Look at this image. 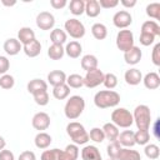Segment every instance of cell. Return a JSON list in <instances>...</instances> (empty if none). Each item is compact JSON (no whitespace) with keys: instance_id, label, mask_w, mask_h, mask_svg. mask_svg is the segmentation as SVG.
Wrapping results in <instances>:
<instances>
[{"instance_id":"cell-1","label":"cell","mask_w":160,"mask_h":160,"mask_svg":"<svg viewBox=\"0 0 160 160\" xmlns=\"http://www.w3.org/2000/svg\"><path fill=\"white\" fill-rule=\"evenodd\" d=\"M120 102V95L114 90H101L94 96V104L99 109L115 108Z\"/></svg>"},{"instance_id":"cell-2","label":"cell","mask_w":160,"mask_h":160,"mask_svg":"<svg viewBox=\"0 0 160 160\" xmlns=\"http://www.w3.org/2000/svg\"><path fill=\"white\" fill-rule=\"evenodd\" d=\"M84 109H85L84 98L80 95H72L68 99V101L64 106V112L69 120H75L82 114Z\"/></svg>"},{"instance_id":"cell-3","label":"cell","mask_w":160,"mask_h":160,"mask_svg":"<svg viewBox=\"0 0 160 160\" xmlns=\"http://www.w3.org/2000/svg\"><path fill=\"white\" fill-rule=\"evenodd\" d=\"M66 132L75 145H84L89 141V134L84 125L78 121H71L66 125Z\"/></svg>"},{"instance_id":"cell-4","label":"cell","mask_w":160,"mask_h":160,"mask_svg":"<svg viewBox=\"0 0 160 160\" xmlns=\"http://www.w3.org/2000/svg\"><path fill=\"white\" fill-rule=\"evenodd\" d=\"M134 122L136 124L138 130H149L151 125V112L148 105H138L132 114Z\"/></svg>"},{"instance_id":"cell-5","label":"cell","mask_w":160,"mask_h":160,"mask_svg":"<svg viewBox=\"0 0 160 160\" xmlns=\"http://www.w3.org/2000/svg\"><path fill=\"white\" fill-rule=\"evenodd\" d=\"M111 122L118 128L128 129L134 124L132 114L125 108H118L111 112Z\"/></svg>"},{"instance_id":"cell-6","label":"cell","mask_w":160,"mask_h":160,"mask_svg":"<svg viewBox=\"0 0 160 160\" xmlns=\"http://www.w3.org/2000/svg\"><path fill=\"white\" fill-rule=\"evenodd\" d=\"M64 28H65V32L68 35H70L72 39H81L85 35L84 24L80 20L75 19V18L68 19L65 21V24H64Z\"/></svg>"},{"instance_id":"cell-7","label":"cell","mask_w":160,"mask_h":160,"mask_svg":"<svg viewBox=\"0 0 160 160\" xmlns=\"http://www.w3.org/2000/svg\"><path fill=\"white\" fill-rule=\"evenodd\" d=\"M116 46L120 51L126 52L134 46V34L131 30H120L116 35Z\"/></svg>"},{"instance_id":"cell-8","label":"cell","mask_w":160,"mask_h":160,"mask_svg":"<svg viewBox=\"0 0 160 160\" xmlns=\"http://www.w3.org/2000/svg\"><path fill=\"white\" fill-rule=\"evenodd\" d=\"M104 75L105 74L100 69H94V70L88 71L84 76V86H86L89 89H94V88L99 86L104 81Z\"/></svg>"},{"instance_id":"cell-9","label":"cell","mask_w":160,"mask_h":160,"mask_svg":"<svg viewBox=\"0 0 160 160\" xmlns=\"http://www.w3.org/2000/svg\"><path fill=\"white\" fill-rule=\"evenodd\" d=\"M132 22V16L129 11L126 10H120V11H116L112 16V24L118 28V29H126L128 26H130Z\"/></svg>"},{"instance_id":"cell-10","label":"cell","mask_w":160,"mask_h":160,"mask_svg":"<svg viewBox=\"0 0 160 160\" xmlns=\"http://www.w3.org/2000/svg\"><path fill=\"white\" fill-rule=\"evenodd\" d=\"M55 25V18L49 11H41L36 16V26L40 30H51Z\"/></svg>"},{"instance_id":"cell-11","label":"cell","mask_w":160,"mask_h":160,"mask_svg":"<svg viewBox=\"0 0 160 160\" xmlns=\"http://www.w3.org/2000/svg\"><path fill=\"white\" fill-rule=\"evenodd\" d=\"M31 125L35 130H39V132L44 131L50 126V116L44 111H39L32 116Z\"/></svg>"},{"instance_id":"cell-12","label":"cell","mask_w":160,"mask_h":160,"mask_svg":"<svg viewBox=\"0 0 160 160\" xmlns=\"http://www.w3.org/2000/svg\"><path fill=\"white\" fill-rule=\"evenodd\" d=\"M141 56H142V52H141L140 48H138L135 45L130 50H128L126 52H124V60L129 65H136V64H139L140 60H141Z\"/></svg>"},{"instance_id":"cell-13","label":"cell","mask_w":160,"mask_h":160,"mask_svg":"<svg viewBox=\"0 0 160 160\" xmlns=\"http://www.w3.org/2000/svg\"><path fill=\"white\" fill-rule=\"evenodd\" d=\"M124 79H125L128 85L135 86V85H139L140 81H142V75H141V71L139 69L132 68V69H129V70L125 71Z\"/></svg>"},{"instance_id":"cell-14","label":"cell","mask_w":160,"mask_h":160,"mask_svg":"<svg viewBox=\"0 0 160 160\" xmlns=\"http://www.w3.org/2000/svg\"><path fill=\"white\" fill-rule=\"evenodd\" d=\"M82 160H102L100 150L94 145H86L81 150Z\"/></svg>"},{"instance_id":"cell-15","label":"cell","mask_w":160,"mask_h":160,"mask_svg":"<svg viewBox=\"0 0 160 160\" xmlns=\"http://www.w3.org/2000/svg\"><path fill=\"white\" fill-rule=\"evenodd\" d=\"M2 48H4L5 52H6L8 55H10V56L18 55V54L20 52V50L22 49L21 44H20V42H19V40H18V39H15V38H10V39L5 40V42H4Z\"/></svg>"},{"instance_id":"cell-16","label":"cell","mask_w":160,"mask_h":160,"mask_svg":"<svg viewBox=\"0 0 160 160\" xmlns=\"http://www.w3.org/2000/svg\"><path fill=\"white\" fill-rule=\"evenodd\" d=\"M79 148L75 144H70L65 148V150H60L58 160H78Z\"/></svg>"},{"instance_id":"cell-17","label":"cell","mask_w":160,"mask_h":160,"mask_svg":"<svg viewBox=\"0 0 160 160\" xmlns=\"http://www.w3.org/2000/svg\"><path fill=\"white\" fill-rule=\"evenodd\" d=\"M18 40L19 42L24 46L29 42H31L32 40H35V32L31 28H28V26H24V28H20V30L18 31Z\"/></svg>"},{"instance_id":"cell-18","label":"cell","mask_w":160,"mask_h":160,"mask_svg":"<svg viewBox=\"0 0 160 160\" xmlns=\"http://www.w3.org/2000/svg\"><path fill=\"white\" fill-rule=\"evenodd\" d=\"M65 81H66V74L61 70H52L48 74V82L52 88L61 85V84H65Z\"/></svg>"},{"instance_id":"cell-19","label":"cell","mask_w":160,"mask_h":160,"mask_svg":"<svg viewBox=\"0 0 160 160\" xmlns=\"http://www.w3.org/2000/svg\"><path fill=\"white\" fill-rule=\"evenodd\" d=\"M64 49H65V54H66L69 58H71V59H78V58L81 55V52H82V46H81V44H80L79 41H76V40L68 42Z\"/></svg>"},{"instance_id":"cell-20","label":"cell","mask_w":160,"mask_h":160,"mask_svg":"<svg viewBox=\"0 0 160 160\" xmlns=\"http://www.w3.org/2000/svg\"><path fill=\"white\" fill-rule=\"evenodd\" d=\"M142 82H144V86L149 90H155L160 86V76L151 71V72H148L144 78H142Z\"/></svg>"},{"instance_id":"cell-21","label":"cell","mask_w":160,"mask_h":160,"mask_svg":"<svg viewBox=\"0 0 160 160\" xmlns=\"http://www.w3.org/2000/svg\"><path fill=\"white\" fill-rule=\"evenodd\" d=\"M22 51H24L25 55L29 56V58H36V56L40 55V52H41V44H40L39 40L35 39V40H32L31 42L24 45V46H22Z\"/></svg>"},{"instance_id":"cell-22","label":"cell","mask_w":160,"mask_h":160,"mask_svg":"<svg viewBox=\"0 0 160 160\" xmlns=\"http://www.w3.org/2000/svg\"><path fill=\"white\" fill-rule=\"evenodd\" d=\"M118 141L121 146L124 148H132L135 145V140H134V131L132 130H124L122 132L119 134L118 136Z\"/></svg>"},{"instance_id":"cell-23","label":"cell","mask_w":160,"mask_h":160,"mask_svg":"<svg viewBox=\"0 0 160 160\" xmlns=\"http://www.w3.org/2000/svg\"><path fill=\"white\" fill-rule=\"evenodd\" d=\"M101 129L104 131L105 139H108L110 142L118 140V136L120 132H119V128L116 125H114L112 122H106V124H104V126Z\"/></svg>"},{"instance_id":"cell-24","label":"cell","mask_w":160,"mask_h":160,"mask_svg":"<svg viewBox=\"0 0 160 160\" xmlns=\"http://www.w3.org/2000/svg\"><path fill=\"white\" fill-rule=\"evenodd\" d=\"M51 141H52L51 136H50L48 132H45V131L38 132L36 136H35V139H34L35 146H36L38 149H48V148L50 146Z\"/></svg>"},{"instance_id":"cell-25","label":"cell","mask_w":160,"mask_h":160,"mask_svg":"<svg viewBox=\"0 0 160 160\" xmlns=\"http://www.w3.org/2000/svg\"><path fill=\"white\" fill-rule=\"evenodd\" d=\"M81 68L86 72L94 69H98V58L92 54H86L81 58Z\"/></svg>"},{"instance_id":"cell-26","label":"cell","mask_w":160,"mask_h":160,"mask_svg":"<svg viewBox=\"0 0 160 160\" xmlns=\"http://www.w3.org/2000/svg\"><path fill=\"white\" fill-rule=\"evenodd\" d=\"M101 8L98 0H88L85 1V14L89 18H96L100 15Z\"/></svg>"},{"instance_id":"cell-27","label":"cell","mask_w":160,"mask_h":160,"mask_svg":"<svg viewBox=\"0 0 160 160\" xmlns=\"http://www.w3.org/2000/svg\"><path fill=\"white\" fill-rule=\"evenodd\" d=\"M116 160H141V155L139 151L130 148H121Z\"/></svg>"},{"instance_id":"cell-28","label":"cell","mask_w":160,"mask_h":160,"mask_svg":"<svg viewBox=\"0 0 160 160\" xmlns=\"http://www.w3.org/2000/svg\"><path fill=\"white\" fill-rule=\"evenodd\" d=\"M141 32H146V34H151L155 38L160 35V26L156 21L154 20H148L145 22H142L141 25Z\"/></svg>"},{"instance_id":"cell-29","label":"cell","mask_w":160,"mask_h":160,"mask_svg":"<svg viewBox=\"0 0 160 160\" xmlns=\"http://www.w3.org/2000/svg\"><path fill=\"white\" fill-rule=\"evenodd\" d=\"M50 40L52 44L56 45H64L68 40V34L65 32V30L61 29H54L50 32Z\"/></svg>"},{"instance_id":"cell-30","label":"cell","mask_w":160,"mask_h":160,"mask_svg":"<svg viewBox=\"0 0 160 160\" xmlns=\"http://www.w3.org/2000/svg\"><path fill=\"white\" fill-rule=\"evenodd\" d=\"M26 89L30 94H34V92H38L41 90H48V82H45L41 79H32L28 82Z\"/></svg>"},{"instance_id":"cell-31","label":"cell","mask_w":160,"mask_h":160,"mask_svg":"<svg viewBox=\"0 0 160 160\" xmlns=\"http://www.w3.org/2000/svg\"><path fill=\"white\" fill-rule=\"evenodd\" d=\"M91 34L96 40H104L108 36V28L101 22H95L91 26Z\"/></svg>"},{"instance_id":"cell-32","label":"cell","mask_w":160,"mask_h":160,"mask_svg":"<svg viewBox=\"0 0 160 160\" xmlns=\"http://www.w3.org/2000/svg\"><path fill=\"white\" fill-rule=\"evenodd\" d=\"M64 54H65V49L62 45L51 44V46H49V49H48V56L51 60H60V59H62Z\"/></svg>"},{"instance_id":"cell-33","label":"cell","mask_w":160,"mask_h":160,"mask_svg":"<svg viewBox=\"0 0 160 160\" xmlns=\"http://www.w3.org/2000/svg\"><path fill=\"white\" fill-rule=\"evenodd\" d=\"M69 95H70V88L66 84L58 85L52 89V96L56 100H65Z\"/></svg>"},{"instance_id":"cell-34","label":"cell","mask_w":160,"mask_h":160,"mask_svg":"<svg viewBox=\"0 0 160 160\" xmlns=\"http://www.w3.org/2000/svg\"><path fill=\"white\" fill-rule=\"evenodd\" d=\"M65 84L69 86V88H72V89H79L81 86H84V78L79 74H70L69 76H66V81Z\"/></svg>"},{"instance_id":"cell-35","label":"cell","mask_w":160,"mask_h":160,"mask_svg":"<svg viewBox=\"0 0 160 160\" xmlns=\"http://www.w3.org/2000/svg\"><path fill=\"white\" fill-rule=\"evenodd\" d=\"M69 10L72 15H81L85 12V1L84 0H71L69 4Z\"/></svg>"},{"instance_id":"cell-36","label":"cell","mask_w":160,"mask_h":160,"mask_svg":"<svg viewBox=\"0 0 160 160\" xmlns=\"http://www.w3.org/2000/svg\"><path fill=\"white\" fill-rule=\"evenodd\" d=\"M134 140L138 145H146L150 141V134L149 130H138L134 132Z\"/></svg>"},{"instance_id":"cell-37","label":"cell","mask_w":160,"mask_h":160,"mask_svg":"<svg viewBox=\"0 0 160 160\" xmlns=\"http://www.w3.org/2000/svg\"><path fill=\"white\" fill-rule=\"evenodd\" d=\"M144 152L146 155L148 159L150 160H156L160 155V149L156 144H146L145 145V149H144Z\"/></svg>"},{"instance_id":"cell-38","label":"cell","mask_w":160,"mask_h":160,"mask_svg":"<svg viewBox=\"0 0 160 160\" xmlns=\"http://www.w3.org/2000/svg\"><path fill=\"white\" fill-rule=\"evenodd\" d=\"M121 148H122V146L119 144L118 140H116V141H111V142L108 145V148H106V152H108V155H109V159L116 160L118 156H119V152H120Z\"/></svg>"},{"instance_id":"cell-39","label":"cell","mask_w":160,"mask_h":160,"mask_svg":"<svg viewBox=\"0 0 160 160\" xmlns=\"http://www.w3.org/2000/svg\"><path fill=\"white\" fill-rule=\"evenodd\" d=\"M15 85V79L10 74H4L0 76V88L4 90H10Z\"/></svg>"},{"instance_id":"cell-40","label":"cell","mask_w":160,"mask_h":160,"mask_svg":"<svg viewBox=\"0 0 160 160\" xmlns=\"http://www.w3.org/2000/svg\"><path fill=\"white\" fill-rule=\"evenodd\" d=\"M146 15L155 20H160V4L151 2L146 6Z\"/></svg>"},{"instance_id":"cell-41","label":"cell","mask_w":160,"mask_h":160,"mask_svg":"<svg viewBox=\"0 0 160 160\" xmlns=\"http://www.w3.org/2000/svg\"><path fill=\"white\" fill-rule=\"evenodd\" d=\"M102 84H104V86H105L106 89L112 90V89H115L116 85H118V76H116L115 74H112V72H108V74L104 75V81H102Z\"/></svg>"},{"instance_id":"cell-42","label":"cell","mask_w":160,"mask_h":160,"mask_svg":"<svg viewBox=\"0 0 160 160\" xmlns=\"http://www.w3.org/2000/svg\"><path fill=\"white\" fill-rule=\"evenodd\" d=\"M32 98L35 100V102L40 106H45L48 105L49 102V94H48V90H41V91H38V92H34L32 94Z\"/></svg>"},{"instance_id":"cell-43","label":"cell","mask_w":160,"mask_h":160,"mask_svg":"<svg viewBox=\"0 0 160 160\" xmlns=\"http://www.w3.org/2000/svg\"><path fill=\"white\" fill-rule=\"evenodd\" d=\"M89 139H91L95 142H102L105 140V135H104L102 129H100V128H92L90 130V132H89Z\"/></svg>"},{"instance_id":"cell-44","label":"cell","mask_w":160,"mask_h":160,"mask_svg":"<svg viewBox=\"0 0 160 160\" xmlns=\"http://www.w3.org/2000/svg\"><path fill=\"white\" fill-rule=\"evenodd\" d=\"M59 154H60V149L45 150V151L41 154L40 160H58V159H59Z\"/></svg>"},{"instance_id":"cell-45","label":"cell","mask_w":160,"mask_h":160,"mask_svg":"<svg viewBox=\"0 0 160 160\" xmlns=\"http://www.w3.org/2000/svg\"><path fill=\"white\" fill-rule=\"evenodd\" d=\"M139 41H140V44L144 45V46H150L151 44H154V41H155V36L151 35V34L141 32V34H140V38H139Z\"/></svg>"},{"instance_id":"cell-46","label":"cell","mask_w":160,"mask_h":160,"mask_svg":"<svg viewBox=\"0 0 160 160\" xmlns=\"http://www.w3.org/2000/svg\"><path fill=\"white\" fill-rule=\"evenodd\" d=\"M151 61L155 66H160V42H158L151 52Z\"/></svg>"},{"instance_id":"cell-47","label":"cell","mask_w":160,"mask_h":160,"mask_svg":"<svg viewBox=\"0 0 160 160\" xmlns=\"http://www.w3.org/2000/svg\"><path fill=\"white\" fill-rule=\"evenodd\" d=\"M9 68H10V61H9V59H8L6 56L0 55V75L6 74L8 70H9Z\"/></svg>"},{"instance_id":"cell-48","label":"cell","mask_w":160,"mask_h":160,"mask_svg":"<svg viewBox=\"0 0 160 160\" xmlns=\"http://www.w3.org/2000/svg\"><path fill=\"white\" fill-rule=\"evenodd\" d=\"M100 8L102 9H112L119 5V0H98Z\"/></svg>"},{"instance_id":"cell-49","label":"cell","mask_w":160,"mask_h":160,"mask_svg":"<svg viewBox=\"0 0 160 160\" xmlns=\"http://www.w3.org/2000/svg\"><path fill=\"white\" fill-rule=\"evenodd\" d=\"M18 160H36V155H35V152H32L30 150H25L19 155Z\"/></svg>"},{"instance_id":"cell-50","label":"cell","mask_w":160,"mask_h":160,"mask_svg":"<svg viewBox=\"0 0 160 160\" xmlns=\"http://www.w3.org/2000/svg\"><path fill=\"white\" fill-rule=\"evenodd\" d=\"M66 4H68L66 0H50V5H51L54 9H56V10H60V9L65 8Z\"/></svg>"},{"instance_id":"cell-51","label":"cell","mask_w":160,"mask_h":160,"mask_svg":"<svg viewBox=\"0 0 160 160\" xmlns=\"http://www.w3.org/2000/svg\"><path fill=\"white\" fill-rule=\"evenodd\" d=\"M0 160H15V158H14V154L10 150L2 149L0 151Z\"/></svg>"},{"instance_id":"cell-52","label":"cell","mask_w":160,"mask_h":160,"mask_svg":"<svg viewBox=\"0 0 160 160\" xmlns=\"http://www.w3.org/2000/svg\"><path fill=\"white\" fill-rule=\"evenodd\" d=\"M159 125H160V119H156L155 120V122H154V125H152V134H154V136L156 138V139H160V134H159Z\"/></svg>"},{"instance_id":"cell-53","label":"cell","mask_w":160,"mask_h":160,"mask_svg":"<svg viewBox=\"0 0 160 160\" xmlns=\"http://www.w3.org/2000/svg\"><path fill=\"white\" fill-rule=\"evenodd\" d=\"M120 4H121L124 8L130 9V8H134V6L136 5V0H121Z\"/></svg>"},{"instance_id":"cell-54","label":"cell","mask_w":160,"mask_h":160,"mask_svg":"<svg viewBox=\"0 0 160 160\" xmlns=\"http://www.w3.org/2000/svg\"><path fill=\"white\" fill-rule=\"evenodd\" d=\"M1 4L4 6H14L16 4V1L15 0H11V1H9V0H1Z\"/></svg>"},{"instance_id":"cell-55","label":"cell","mask_w":160,"mask_h":160,"mask_svg":"<svg viewBox=\"0 0 160 160\" xmlns=\"http://www.w3.org/2000/svg\"><path fill=\"white\" fill-rule=\"evenodd\" d=\"M5 146H6V141H5V139L0 135V151H1L2 149H5Z\"/></svg>"},{"instance_id":"cell-56","label":"cell","mask_w":160,"mask_h":160,"mask_svg":"<svg viewBox=\"0 0 160 160\" xmlns=\"http://www.w3.org/2000/svg\"><path fill=\"white\" fill-rule=\"evenodd\" d=\"M108 160H112V159H108Z\"/></svg>"}]
</instances>
